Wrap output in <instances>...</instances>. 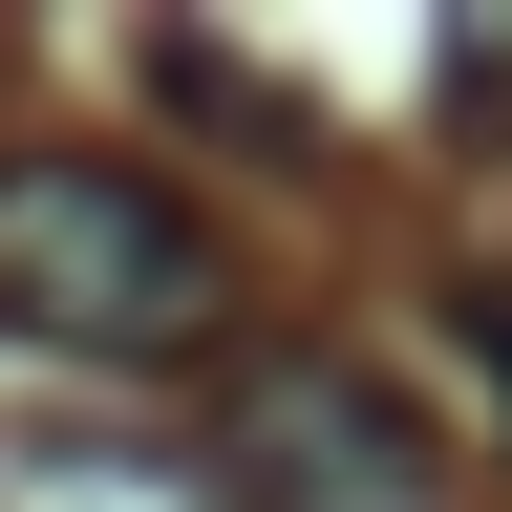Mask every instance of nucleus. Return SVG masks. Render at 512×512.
<instances>
[{"label":"nucleus","mask_w":512,"mask_h":512,"mask_svg":"<svg viewBox=\"0 0 512 512\" xmlns=\"http://www.w3.org/2000/svg\"><path fill=\"white\" fill-rule=\"evenodd\" d=\"M235 320V235L128 150H0V342L43 363H192Z\"/></svg>","instance_id":"obj_1"},{"label":"nucleus","mask_w":512,"mask_h":512,"mask_svg":"<svg viewBox=\"0 0 512 512\" xmlns=\"http://www.w3.org/2000/svg\"><path fill=\"white\" fill-rule=\"evenodd\" d=\"M235 512H427V427L363 363H278L235 406Z\"/></svg>","instance_id":"obj_2"},{"label":"nucleus","mask_w":512,"mask_h":512,"mask_svg":"<svg viewBox=\"0 0 512 512\" xmlns=\"http://www.w3.org/2000/svg\"><path fill=\"white\" fill-rule=\"evenodd\" d=\"M0 512H235V448L107 427V406H0Z\"/></svg>","instance_id":"obj_3"},{"label":"nucleus","mask_w":512,"mask_h":512,"mask_svg":"<svg viewBox=\"0 0 512 512\" xmlns=\"http://www.w3.org/2000/svg\"><path fill=\"white\" fill-rule=\"evenodd\" d=\"M448 128H491V150H512V22H448Z\"/></svg>","instance_id":"obj_4"},{"label":"nucleus","mask_w":512,"mask_h":512,"mask_svg":"<svg viewBox=\"0 0 512 512\" xmlns=\"http://www.w3.org/2000/svg\"><path fill=\"white\" fill-rule=\"evenodd\" d=\"M470 342H491V384H512V320H491V299H470Z\"/></svg>","instance_id":"obj_5"}]
</instances>
